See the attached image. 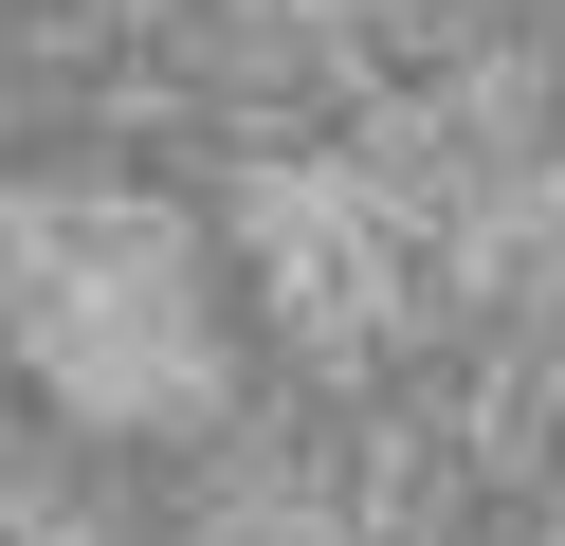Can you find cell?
Segmentation results:
<instances>
[{
	"label": "cell",
	"mask_w": 565,
	"mask_h": 546,
	"mask_svg": "<svg viewBox=\"0 0 565 546\" xmlns=\"http://www.w3.org/2000/svg\"><path fill=\"white\" fill-rule=\"evenodd\" d=\"M19 328L74 419H164L220 383V310L164 201H38L19 218Z\"/></svg>",
	"instance_id": "obj_1"
}]
</instances>
